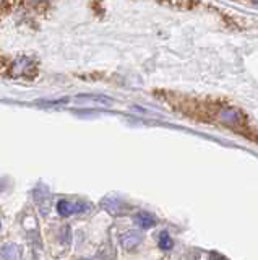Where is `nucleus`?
Instances as JSON below:
<instances>
[{"label":"nucleus","instance_id":"f257e3e1","mask_svg":"<svg viewBox=\"0 0 258 260\" xmlns=\"http://www.w3.org/2000/svg\"><path fill=\"white\" fill-rule=\"evenodd\" d=\"M85 205L83 203H73V202H69V200H60L57 203V210H59V215L60 216H70L73 213H78V211H83L85 210Z\"/></svg>","mask_w":258,"mask_h":260},{"label":"nucleus","instance_id":"f03ea898","mask_svg":"<svg viewBox=\"0 0 258 260\" xmlns=\"http://www.w3.org/2000/svg\"><path fill=\"white\" fill-rule=\"evenodd\" d=\"M0 260H20V252L13 243H8L0 250Z\"/></svg>","mask_w":258,"mask_h":260},{"label":"nucleus","instance_id":"7ed1b4c3","mask_svg":"<svg viewBox=\"0 0 258 260\" xmlns=\"http://www.w3.org/2000/svg\"><path fill=\"white\" fill-rule=\"evenodd\" d=\"M141 243V236L137 231H128V233L122 238V244L125 249H133L135 245Z\"/></svg>","mask_w":258,"mask_h":260},{"label":"nucleus","instance_id":"20e7f679","mask_svg":"<svg viewBox=\"0 0 258 260\" xmlns=\"http://www.w3.org/2000/svg\"><path fill=\"white\" fill-rule=\"evenodd\" d=\"M28 69H33V60L28 57L18 59L15 64H13V73H25Z\"/></svg>","mask_w":258,"mask_h":260},{"label":"nucleus","instance_id":"39448f33","mask_svg":"<svg viewBox=\"0 0 258 260\" xmlns=\"http://www.w3.org/2000/svg\"><path fill=\"white\" fill-rule=\"evenodd\" d=\"M135 223L140 226L141 229H148L155 225V218L148 213H138V215H135Z\"/></svg>","mask_w":258,"mask_h":260},{"label":"nucleus","instance_id":"423d86ee","mask_svg":"<svg viewBox=\"0 0 258 260\" xmlns=\"http://www.w3.org/2000/svg\"><path fill=\"white\" fill-rule=\"evenodd\" d=\"M172 239H171V236L169 233H166V231H162V233L159 234V247L161 249H164V250H169L172 249Z\"/></svg>","mask_w":258,"mask_h":260},{"label":"nucleus","instance_id":"0eeeda50","mask_svg":"<svg viewBox=\"0 0 258 260\" xmlns=\"http://www.w3.org/2000/svg\"><path fill=\"white\" fill-rule=\"evenodd\" d=\"M34 2H47V0H34Z\"/></svg>","mask_w":258,"mask_h":260},{"label":"nucleus","instance_id":"6e6552de","mask_svg":"<svg viewBox=\"0 0 258 260\" xmlns=\"http://www.w3.org/2000/svg\"><path fill=\"white\" fill-rule=\"evenodd\" d=\"M253 2H255V3H258V0H253Z\"/></svg>","mask_w":258,"mask_h":260},{"label":"nucleus","instance_id":"1a4fd4ad","mask_svg":"<svg viewBox=\"0 0 258 260\" xmlns=\"http://www.w3.org/2000/svg\"><path fill=\"white\" fill-rule=\"evenodd\" d=\"M0 226H2V225H0Z\"/></svg>","mask_w":258,"mask_h":260}]
</instances>
